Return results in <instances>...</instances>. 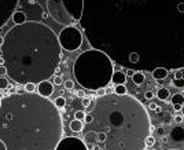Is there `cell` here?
Here are the masks:
<instances>
[{"instance_id": "1", "label": "cell", "mask_w": 184, "mask_h": 150, "mask_svg": "<svg viewBox=\"0 0 184 150\" xmlns=\"http://www.w3.org/2000/svg\"><path fill=\"white\" fill-rule=\"evenodd\" d=\"M63 121L52 101L33 92L0 99V141L6 150H55Z\"/></svg>"}, {"instance_id": "12", "label": "cell", "mask_w": 184, "mask_h": 150, "mask_svg": "<svg viewBox=\"0 0 184 150\" xmlns=\"http://www.w3.org/2000/svg\"><path fill=\"white\" fill-rule=\"evenodd\" d=\"M168 69H165V67H157L155 70L152 72V77L155 80H165L168 77Z\"/></svg>"}, {"instance_id": "19", "label": "cell", "mask_w": 184, "mask_h": 150, "mask_svg": "<svg viewBox=\"0 0 184 150\" xmlns=\"http://www.w3.org/2000/svg\"><path fill=\"white\" fill-rule=\"evenodd\" d=\"M24 90H25V92L33 94V92H36V84H32V83L25 84V86H24Z\"/></svg>"}, {"instance_id": "24", "label": "cell", "mask_w": 184, "mask_h": 150, "mask_svg": "<svg viewBox=\"0 0 184 150\" xmlns=\"http://www.w3.org/2000/svg\"><path fill=\"white\" fill-rule=\"evenodd\" d=\"M129 61L132 63L139 62V54H137V52H131V54H129Z\"/></svg>"}, {"instance_id": "16", "label": "cell", "mask_w": 184, "mask_h": 150, "mask_svg": "<svg viewBox=\"0 0 184 150\" xmlns=\"http://www.w3.org/2000/svg\"><path fill=\"white\" fill-rule=\"evenodd\" d=\"M132 80H133V83L136 84V86H142V84L146 81V76H144L143 72H136V73L133 75Z\"/></svg>"}, {"instance_id": "9", "label": "cell", "mask_w": 184, "mask_h": 150, "mask_svg": "<svg viewBox=\"0 0 184 150\" xmlns=\"http://www.w3.org/2000/svg\"><path fill=\"white\" fill-rule=\"evenodd\" d=\"M37 92L44 98H50V95H52V92H54V84L50 83L48 80L47 81H41L37 86Z\"/></svg>"}, {"instance_id": "15", "label": "cell", "mask_w": 184, "mask_h": 150, "mask_svg": "<svg viewBox=\"0 0 184 150\" xmlns=\"http://www.w3.org/2000/svg\"><path fill=\"white\" fill-rule=\"evenodd\" d=\"M169 102L173 105H180V106H183L184 105V95L183 94H175L172 96V98L169 99Z\"/></svg>"}, {"instance_id": "14", "label": "cell", "mask_w": 184, "mask_h": 150, "mask_svg": "<svg viewBox=\"0 0 184 150\" xmlns=\"http://www.w3.org/2000/svg\"><path fill=\"white\" fill-rule=\"evenodd\" d=\"M169 95H170V92H169L168 88H165V87L158 88V91H157V98L161 99V101H168Z\"/></svg>"}, {"instance_id": "33", "label": "cell", "mask_w": 184, "mask_h": 150, "mask_svg": "<svg viewBox=\"0 0 184 150\" xmlns=\"http://www.w3.org/2000/svg\"><path fill=\"white\" fill-rule=\"evenodd\" d=\"M175 79H183V73H181V70H175Z\"/></svg>"}, {"instance_id": "29", "label": "cell", "mask_w": 184, "mask_h": 150, "mask_svg": "<svg viewBox=\"0 0 184 150\" xmlns=\"http://www.w3.org/2000/svg\"><path fill=\"white\" fill-rule=\"evenodd\" d=\"M135 73H136V72L133 70V69H126V70H125V76H126V77H133Z\"/></svg>"}, {"instance_id": "37", "label": "cell", "mask_w": 184, "mask_h": 150, "mask_svg": "<svg viewBox=\"0 0 184 150\" xmlns=\"http://www.w3.org/2000/svg\"><path fill=\"white\" fill-rule=\"evenodd\" d=\"M177 10L180 12H184V3H179L177 4Z\"/></svg>"}, {"instance_id": "38", "label": "cell", "mask_w": 184, "mask_h": 150, "mask_svg": "<svg viewBox=\"0 0 184 150\" xmlns=\"http://www.w3.org/2000/svg\"><path fill=\"white\" fill-rule=\"evenodd\" d=\"M15 92H17V94H24V92H25L24 87H18V88L15 90Z\"/></svg>"}, {"instance_id": "27", "label": "cell", "mask_w": 184, "mask_h": 150, "mask_svg": "<svg viewBox=\"0 0 184 150\" xmlns=\"http://www.w3.org/2000/svg\"><path fill=\"white\" fill-rule=\"evenodd\" d=\"M89 105H91V99H89L88 96H84V98H83V106H84V107H88Z\"/></svg>"}, {"instance_id": "45", "label": "cell", "mask_w": 184, "mask_h": 150, "mask_svg": "<svg viewBox=\"0 0 184 150\" xmlns=\"http://www.w3.org/2000/svg\"><path fill=\"white\" fill-rule=\"evenodd\" d=\"M162 142L166 143V142H168V138H165V136H164V138H162Z\"/></svg>"}, {"instance_id": "41", "label": "cell", "mask_w": 184, "mask_h": 150, "mask_svg": "<svg viewBox=\"0 0 184 150\" xmlns=\"http://www.w3.org/2000/svg\"><path fill=\"white\" fill-rule=\"evenodd\" d=\"M0 150H6V146H4V143L0 141Z\"/></svg>"}, {"instance_id": "31", "label": "cell", "mask_w": 184, "mask_h": 150, "mask_svg": "<svg viewBox=\"0 0 184 150\" xmlns=\"http://www.w3.org/2000/svg\"><path fill=\"white\" fill-rule=\"evenodd\" d=\"M103 95H106L104 88H99V90H96V96H103Z\"/></svg>"}, {"instance_id": "3", "label": "cell", "mask_w": 184, "mask_h": 150, "mask_svg": "<svg viewBox=\"0 0 184 150\" xmlns=\"http://www.w3.org/2000/svg\"><path fill=\"white\" fill-rule=\"evenodd\" d=\"M85 113L92 116V122L83 132H102L100 150H146V139L154 131L146 106L128 94L96 96Z\"/></svg>"}, {"instance_id": "11", "label": "cell", "mask_w": 184, "mask_h": 150, "mask_svg": "<svg viewBox=\"0 0 184 150\" xmlns=\"http://www.w3.org/2000/svg\"><path fill=\"white\" fill-rule=\"evenodd\" d=\"M11 20L12 22L15 25H21V24H25L26 22V14H25L24 11H14L11 15Z\"/></svg>"}, {"instance_id": "13", "label": "cell", "mask_w": 184, "mask_h": 150, "mask_svg": "<svg viewBox=\"0 0 184 150\" xmlns=\"http://www.w3.org/2000/svg\"><path fill=\"white\" fill-rule=\"evenodd\" d=\"M69 127H70V130L73 131V132H81L83 131V128H84V122L80 121V120H72L70 121V124H69Z\"/></svg>"}, {"instance_id": "17", "label": "cell", "mask_w": 184, "mask_h": 150, "mask_svg": "<svg viewBox=\"0 0 184 150\" xmlns=\"http://www.w3.org/2000/svg\"><path fill=\"white\" fill-rule=\"evenodd\" d=\"M114 94L125 95V94H128V90H126V87H125L124 84H120V86H116V87H114Z\"/></svg>"}, {"instance_id": "20", "label": "cell", "mask_w": 184, "mask_h": 150, "mask_svg": "<svg viewBox=\"0 0 184 150\" xmlns=\"http://www.w3.org/2000/svg\"><path fill=\"white\" fill-rule=\"evenodd\" d=\"M172 84L176 88H184V79H173Z\"/></svg>"}, {"instance_id": "46", "label": "cell", "mask_w": 184, "mask_h": 150, "mask_svg": "<svg viewBox=\"0 0 184 150\" xmlns=\"http://www.w3.org/2000/svg\"><path fill=\"white\" fill-rule=\"evenodd\" d=\"M170 150H179V149H170Z\"/></svg>"}, {"instance_id": "21", "label": "cell", "mask_w": 184, "mask_h": 150, "mask_svg": "<svg viewBox=\"0 0 184 150\" xmlns=\"http://www.w3.org/2000/svg\"><path fill=\"white\" fill-rule=\"evenodd\" d=\"M155 145V138L152 136V135H150L147 139H146V147H152Z\"/></svg>"}, {"instance_id": "2", "label": "cell", "mask_w": 184, "mask_h": 150, "mask_svg": "<svg viewBox=\"0 0 184 150\" xmlns=\"http://www.w3.org/2000/svg\"><path fill=\"white\" fill-rule=\"evenodd\" d=\"M0 47L7 76L17 84H39L51 79L62 61L58 35L45 24L14 25Z\"/></svg>"}, {"instance_id": "8", "label": "cell", "mask_w": 184, "mask_h": 150, "mask_svg": "<svg viewBox=\"0 0 184 150\" xmlns=\"http://www.w3.org/2000/svg\"><path fill=\"white\" fill-rule=\"evenodd\" d=\"M55 150H88L83 139L69 136V138H62L58 143Z\"/></svg>"}, {"instance_id": "35", "label": "cell", "mask_w": 184, "mask_h": 150, "mask_svg": "<svg viewBox=\"0 0 184 150\" xmlns=\"http://www.w3.org/2000/svg\"><path fill=\"white\" fill-rule=\"evenodd\" d=\"M157 107H158V105H157V103H154V102H151L150 105H148V109H150V110H155Z\"/></svg>"}, {"instance_id": "28", "label": "cell", "mask_w": 184, "mask_h": 150, "mask_svg": "<svg viewBox=\"0 0 184 150\" xmlns=\"http://www.w3.org/2000/svg\"><path fill=\"white\" fill-rule=\"evenodd\" d=\"M144 98L148 99V101H151L154 98V92L152 91H146V94H144Z\"/></svg>"}, {"instance_id": "10", "label": "cell", "mask_w": 184, "mask_h": 150, "mask_svg": "<svg viewBox=\"0 0 184 150\" xmlns=\"http://www.w3.org/2000/svg\"><path fill=\"white\" fill-rule=\"evenodd\" d=\"M111 83L116 84V86H120V84H126V76L122 70H117V72H113V76H111Z\"/></svg>"}, {"instance_id": "42", "label": "cell", "mask_w": 184, "mask_h": 150, "mask_svg": "<svg viewBox=\"0 0 184 150\" xmlns=\"http://www.w3.org/2000/svg\"><path fill=\"white\" fill-rule=\"evenodd\" d=\"M3 41H4V39H3V37H1V36H0V47L3 46Z\"/></svg>"}, {"instance_id": "32", "label": "cell", "mask_w": 184, "mask_h": 150, "mask_svg": "<svg viewBox=\"0 0 184 150\" xmlns=\"http://www.w3.org/2000/svg\"><path fill=\"white\" fill-rule=\"evenodd\" d=\"M74 95H77L78 98H84L85 96V91L84 90H78V91H76V94Z\"/></svg>"}, {"instance_id": "5", "label": "cell", "mask_w": 184, "mask_h": 150, "mask_svg": "<svg viewBox=\"0 0 184 150\" xmlns=\"http://www.w3.org/2000/svg\"><path fill=\"white\" fill-rule=\"evenodd\" d=\"M50 15L65 26H73L83 18L84 0H47Z\"/></svg>"}, {"instance_id": "23", "label": "cell", "mask_w": 184, "mask_h": 150, "mask_svg": "<svg viewBox=\"0 0 184 150\" xmlns=\"http://www.w3.org/2000/svg\"><path fill=\"white\" fill-rule=\"evenodd\" d=\"M74 117H76V120H80V121H83L85 117V112L84 110H77L76 113H74Z\"/></svg>"}, {"instance_id": "44", "label": "cell", "mask_w": 184, "mask_h": 150, "mask_svg": "<svg viewBox=\"0 0 184 150\" xmlns=\"http://www.w3.org/2000/svg\"><path fill=\"white\" fill-rule=\"evenodd\" d=\"M1 65H4V59L1 58V57H0V66H1Z\"/></svg>"}, {"instance_id": "34", "label": "cell", "mask_w": 184, "mask_h": 150, "mask_svg": "<svg viewBox=\"0 0 184 150\" xmlns=\"http://www.w3.org/2000/svg\"><path fill=\"white\" fill-rule=\"evenodd\" d=\"M3 75H7V70H6L4 65H1V66H0V77H3Z\"/></svg>"}, {"instance_id": "18", "label": "cell", "mask_w": 184, "mask_h": 150, "mask_svg": "<svg viewBox=\"0 0 184 150\" xmlns=\"http://www.w3.org/2000/svg\"><path fill=\"white\" fill-rule=\"evenodd\" d=\"M54 105H55V106L58 107V109H63V107L66 106V99H65L63 96H58V98L55 99Z\"/></svg>"}, {"instance_id": "26", "label": "cell", "mask_w": 184, "mask_h": 150, "mask_svg": "<svg viewBox=\"0 0 184 150\" xmlns=\"http://www.w3.org/2000/svg\"><path fill=\"white\" fill-rule=\"evenodd\" d=\"M55 86H63V79L60 76H54V83Z\"/></svg>"}, {"instance_id": "43", "label": "cell", "mask_w": 184, "mask_h": 150, "mask_svg": "<svg viewBox=\"0 0 184 150\" xmlns=\"http://www.w3.org/2000/svg\"><path fill=\"white\" fill-rule=\"evenodd\" d=\"M180 113H181V116H184V105L181 106V109H180Z\"/></svg>"}, {"instance_id": "4", "label": "cell", "mask_w": 184, "mask_h": 150, "mask_svg": "<svg viewBox=\"0 0 184 150\" xmlns=\"http://www.w3.org/2000/svg\"><path fill=\"white\" fill-rule=\"evenodd\" d=\"M114 72L113 62L106 52L100 50H88L77 57L73 73L76 81L83 88L96 91L106 88L111 83Z\"/></svg>"}, {"instance_id": "7", "label": "cell", "mask_w": 184, "mask_h": 150, "mask_svg": "<svg viewBox=\"0 0 184 150\" xmlns=\"http://www.w3.org/2000/svg\"><path fill=\"white\" fill-rule=\"evenodd\" d=\"M19 0H0V29L8 22Z\"/></svg>"}, {"instance_id": "36", "label": "cell", "mask_w": 184, "mask_h": 150, "mask_svg": "<svg viewBox=\"0 0 184 150\" xmlns=\"http://www.w3.org/2000/svg\"><path fill=\"white\" fill-rule=\"evenodd\" d=\"M104 91H106V95L114 94V88H104Z\"/></svg>"}, {"instance_id": "6", "label": "cell", "mask_w": 184, "mask_h": 150, "mask_svg": "<svg viewBox=\"0 0 184 150\" xmlns=\"http://www.w3.org/2000/svg\"><path fill=\"white\" fill-rule=\"evenodd\" d=\"M58 40H59L60 48H63L69 52H73L81 47L83 35H81L80 29H77L76 26H65L60 30Z\"/></svg>"}, {"instance_id": "25", "label": "cell", "mask_w": 184, "mask_h": 150, "mask_svg": "<svg viewBox=\"0 0 184 150\" xmlns=\"http://www.w3.org/2000/svg\"><path fill=\"white\" fill-rule=\"evenodd\" d=\"M63 87L66 88V90H73V87H74V81H72V80H66V81H63Z\"/></svg>"}, {"instance_id": "40", "label": "cell", "mask_w": 184, "mask_h": 150, "mask_svg": "<svg viewBox=\"0 0 184 150\" xmlns=\"http://www.w3.org/2000/svg\"><path fill=\"white\" fill-rule=\"evenodd\" d=\"M157 132H158V134H160V135H164V134H165L164 128H158V130H157Z\"/></svg>"}, {"instance_id": "30", "label": "cell", "mask_w": 184, "mask_h": 150, "mask_svg": "<svg viewBox=\"0 0 184 150\" xmlns=\"http://www.w3.org/2000/svg\"><path fill=\"white\" fill-rule=\"evenodd\" d=\"M183 116L181 114H177V116H175V122H176V124H181V122H183Z\"/></svg>"}, {"instance_id": "39", "label": "cell", "mask_w": 184, "mask_h": 150, "mask_svg": "<svg viewBox=\"0 0 184 150\" xmlns=\"http://www.w3.org/2000/svg\"><path fill=\"white\" fill-rule=\"evenodd\" d=\"M173 109H175V112H180L181 106L180 105H173Z\"/></svg>"}, {"instance_id": "22", "label": "cell", "mask_w": 184, "mask_h": 150, "mask_svg": "<svg viewBox=\"0 0 184 150\" xmlns=\"http://www.w3.org/2000/svg\"><path fill=\"white\" fill-rule=\"evenodd\" d=\"M8 80L4 79V77H0V90H7L8 88Z\"/></svg>"}]
</instances>
